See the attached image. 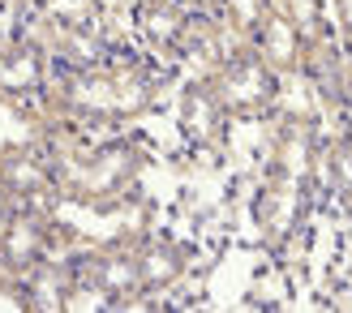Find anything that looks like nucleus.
Instances as JSON below:
<instances>
[{"mask_svg":"<svg viewBox=\"0 0 352 313\" xmlns=\"http://www.w3.org/2000/svg\"><path fill=\"white\" fill-rule=\"evenodd\" d=\"M146 167V146L133 137H108L95 146H74L56 159L60 202L78 206H112Z\"/></svg>","mask_w":352,"mask_h":313,"instance_id":"obj_1","label":"nucleus"},{"mask_svg":"<svg viewBox=\"0 0 352 313\" xmlns=\"http://www.w3.org/2000/svg\"><path fill=\"white\" fill-rule=\"evenodd\" d=\"M210 91L219 95L228 120H271L279 99V73H271L250 47L228 51L223 65L206 78Z\"/></svg>","mask_w":352,"mask_h":313,"instance_id":"obj_2","label":"nucleus"},{"mask_svg":"<svg viewBox=\"0 0 352 313\" xmlns=\"http://www.w3.org/2000/svg\"><path fill=\"white\" fill-rule=\"evenodd\" d=\"M0 189L17 206H39V211H52V215L60 206L56 163L43 150H34L30 142H13L0 150Z\"/></svg>","mask_w":352,"mask_h":313,"instance_id":"obj_3","label":"nucleus"},{"mask_svg":"<svg viewBox=\"0 0 352 313\" xmlns=\"http://www.w3.org/2000/svg\"><path fill=\"white\" fill-rule=\"evenodd\" d=\"M74 270L108 297V309H120V305H129V301H146L142 297V283H138L133 240H108V245H99V249L74 253Z\"/></svg>","mask_w":352,"mask_h":313,"instance_id":"obj_4","label":"nucleus"},{"mask_svg":"<svg viewBox=\"0 0 352 313\" xmlns=\"http://www.w3.org/2000/svg\"><path fill=\"white\" fill-rule=\"evenodd\" d=\"M318 150H322V137H318V129H314L309 120L275 116V133L267 142V163H262L267 172H262V176L284 181V185H309L314 181V163H318Z\"/></svg>","mask_w":352,"mask_h":313,"instance_id":"obj_5","label":"nucleus"},{"mask_svg":"<svg viewBox=\"0 0 352 313\" xmlns=\"http://www.w3.org/2000/svg\"><path fill=\"white\" fill-rule=\"evenodd\" d=\"M52 253V211L39 206H13L9 223L0 228V270L26 275Z\"/></svg>","mask_w":352,"mask_h":313,"instance_id":"obj_6","label":"nucleus"},{"mask_svg":"<svg viewBox=\"0 0 352 313\" xmlns=\"http://www.w3.org/2000/svg\"><path fill=\"white\" fill-rule=\"evenodd\" d=\"M314 198H318V194H314L309 185H284V181L262 176L258 194H254V223H258L262 240L275 249L292 228H301Z\"/></svg>","mask_w":352,"mask_h":313,"instance_id":"obj_7","label":"nucleus"},{"mask_svg":"<svg viewBox=\"0 0 352 313\" xmlns=\"http://www.w3.org/2000/svg\"><path fill=\"white\" fill-rule=\"evenodd\" d=\"M176 125H181V133L189 137V142H198L206 150H223L228 146V125H232V120H228L219 95L210 91V82L193 78V82H185L181 99H176Z\"/></svg>","mask_w":352,"mask_h":313,"instance_id":"obj_8","label":"nucleus"},{"mask_svg":"<svg viewBox=\"0 0 352 313\" xmlns=\"http://www.w3.org/2000/svg\"><path fill=\"white\" fill-rule=\"evenodd\" d=\"M52 60L34 43H0V103H26L47 91Z\"/></svg>","mask_w":352,"mask_h":313,"instance_id":"obj_9","label":"nucleus"},{"mask_svg":"<svg viewBox=\"0 0 352 313\" xmlns=\"http://www.w3.org/2000/svg\"><path fill=\"white\" fill-rule=\"evenodd\" d=\"M250 51L271 69V73L288 78L301 69V51H305V34L292 26V17L279 9V5H267V13H262V22L254 30L250 39Z\"/></svg>","mask_w":352,"mask_h":313,"instance_id":"obj_10","label":"nucleus"},{"mask_svg":"<svg viewBox=\"0 0 352 313\" xmlns=\"http://www.w3.org/2000/svg\"><path fill=\"white\" fill-rule=\"evenodd\" d=\"M133 257H138V283H142V297L172 292L189 275V245H181V240H172V236L133 240Z\"/></svg>","mask_w":352,"mask_h":313,"instance_id":"obj_11","label":"nucleus"},{"mask_svg":"<svg viewBox=\"0 0 352 313\" xmlns=\"http://www.w3.org/2000/svg\"><path fill=\"white\" fill-rule=\"evenodd\" d=\"M108 78H112L120 125L146 116L155 108V99H160V73H155L151 65H142L138 56H120V51H112L108 56Z\"/></svg>","mask_w":352,"mask_h":313,"instance_id":"obj_12","label":"nucleus"},{"mask_svg":"<svg viewBox=\"0 0 352 313\" xmlns=\"http://www.w3.org/2000/svg\"><path fill=\"white\" fill-rule=\"evenodd\" d=\"M112 56V39L103 22H82V26H60L52 39L47 60L52 69H95Z\"/></svg>","mask_w":352,"mask_h":313,"instance_id":"obj_13","label":"nucleus"},{"mask_svg":"<svg viewBox=\"0 0 352 313\" xmlns=\"http://www.w3.org/2000/svg\"><path fill=\"white\" fill-rule=\"evenodd\" d=\"M74 257H43L39 266H30L22 275V297H26V309L30 313H60L65 309V292L74 283Z\"/></svg>","mask_w":352,"mask_h":313,"instance_id":"obj_14","label":"nucleus"},{"mask_svg":"<svg viewBox=\"0 0 352 313\" xmlns=\"http://www.w3.org/2000/svg\"><path fill=\"white\" fill-rule=\"evenodd\" d=\"M185 13H189L185 0H138L133 26L160 56H176V34L185 26Z\"/></svg>","mask_w":352,"mask_h":313,"instance_id":"obj_15","label":"nucleus"},{"mask_svg":"<svg viewBox=\"0 0 352 313\" xmlns=\"http://www.w3.org/2000/svg\"><path fill=\"white\" fill-rule=\"evenodd\" d=\"M215 17L223 22V34H228V47L241 51V47H250L254 39V30L262 22V13H267V0H215Z\"/></svg>","mask_w":352,"mask_h":313,"instance_id":"obj_16","label":"nucleus"},{"mask_svg":"<svg viewBox=\"0 0 352 313\" xmlns=\"http://www.w3.org/2000/svg\"><path fill=\"white\" fill-rule=\"evenodd\" d=\"M34 13H43L56 26H82V22H103L99 0H30Z\"/></svg>","mask_w":352,"mask_h":313,"instance_id":"obj_17","label":"nucleus"},{"mask_svg":"<svg viewBox=\"0 0 352 313\" xmlns=\"http://www.w3.org/2000/svg\"><path fill=\"white\" fill-rule=\"evenodd\" d=\"M279 9L292 17V26L305 34H331V22H327V0H275Z\"/></svg>","mask_w":352,"mask_h":313,"instance_id":"obj_18","label":"nucleus"},{"mask_svg":"<svg viewBox=\"0 0 352 313\" xmlns=\"http://www.w3.org/2000/svg\"><path fill=\"white\" fill-rule=\"evenodd\" d=\"M91 309H108V297L95 283H86L82 275H74V283L65 292V313H91Z\"/></svg>","mask_w":352,"mask_h":313,"instance_id":"obj_19","label":"nucleus"},{"mask_svg":"<svg viewBox=\"0 0 352 313\" xmlns=\"http://www.w3.org/2000/svg\"><path fill=\"white\" fill-rule=\"evenodd\" d=\"M0 309H26V297H22V275H9L0 270Z\"/></svg>","mask_w":352,"mask_h":313,"instance_id":"obj_20","label":"nucleus"},{"mask_svg":"<svg viewBox=\"0 0 352 313\" xmlns=\"http://www.w3.org/2000/svg\"><path fill=\"white\" fill-rule=\"evenodd\" d=\"M13 206H17V202H13V198L5 194V189H0V228H5V223H9V215H13Z\"/></svg>","mask_w":352,"mask_h":313,"instance_id":"obj_21","label":"nucleus"},{"mask_svg":"<svg viewBox=\"0 0 352 313\" xmlns=\"http://www.w3.org/2000/svg\"><path fill=\"white\" fill-rule=\"evenodd\" d=\"M5 5H9V0H0V13H5Z\"/></svg>","mask_w":352,"mask_h":313,"instance_id":"obj_22","label":"nucleus"},{"mask_svg":"<svg viewBox=\"0 0 352 313\" xmlns=\"http://www.w3.org/2000/svg\"><path fill=\"white\" fill-rule=\"evenodd\" d=\"M267 5H275V0H267Z\"/></svg>","mask_w":352,"mask_h":313,"instance_id":"obj_23","label":"nucleus"}]
</instances>
